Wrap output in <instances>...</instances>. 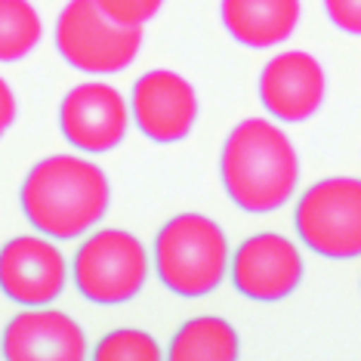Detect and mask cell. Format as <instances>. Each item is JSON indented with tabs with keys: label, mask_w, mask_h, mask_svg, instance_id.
Returning a JSON list of instances; mask_svg holds the SVG:
<instances>
[{
	"label": "cell",
	"mask_w": 361,
	"mask_h": 361,
	"mask_svg": "<svg viewBox=\"0 0 361 361\" xmlns=\"http://www.w3.org/2000/svg\"><path fill=\"white\" fill-rule=\"evenodd\" d=\"M111 188L102 167L78 154H53L37 161L22 183L19 201L25 219L56 241L87 235L109 210Z\"/></svg>",
	"instance_id": "6da1fadb"
},
{
	"label": "cell",
	"mask_w": 361,
	"mask_h": 361,
	"mask_svg": "<svg viewBox=\"0 0 361 361\" xmlns=\"http://www.w3.org/2000/svg\"><path fill=\"white\" fill-rule=\"evenodd\" d=\"M219 173L228 198L241 210L272 213L293 198L300 183L297 149L272 121L247 118L226 136Z\"/></svg>",
	"instance_id": "7a4b0ae2"
},
{
	"label": "cell",
	"mask_w": 361,
	"mask_h": 361,
	"mask_svg": "<svg viewBox=\"0 0 361 361\" xmlns=\"http://www.w3.org/2000/svg\"><path fill=\"white\" fill-rule=\"evenodd\" d=\"M228 241L204 213H179L154 235V269L176 297H207L228 272Z\"/></svg>",
	"instance_id": "3957f363"
},
{
	"label": "cell",
	"mask_w": 361,
	"mask_h": 361,
	"mask_svg": "<svg viewBox=\"0 0 361 361\" xmlns=\"http://www.w3.org/2000/svg\"><path fill=\"white\" fill-rule=\"evenodd\" d=\"M142 25L109 19L96 0H68L56 19V50L71 68L87 75H114L136 59Z\"/></svg>",
	"instance_id": "277c9868"
},
{
	"label": "cell",
	"mask_w": 361,
	"mask_h": 361,
	"mask_svg": "<svg viewBox=\"0 0 361 361\" xmlns=\"http://www.w3.org/2000/svg\"><path fill=\"white\" fill-rule=\"evenodd\" d=\"M71 275L80 297L96 306L133 300L149 281V253L136 235L124 228H99L75 253Z\"/></svg>",
	"instance_id": "5b68a950"
},
{
	"label": "cell",
	"mask_w": 361,
	"mask_h": 361,
	"mask_svg": "<svg viewBox=\"0 0 361 361\" xmlns=\"http://www.w3.org/2000/svg\"><path fill=\"white\" fill-rule=\"evenodd\" d=\"M300 241L327 259L361 257V179L331 176L309 185L293 210Z\"/></svg>",
	"instance_id": "8992f818"
},
{
	"label": "cell",
	"mask_w": 361,
	"mask_h": 361,
	"mask_svg": "<svg viewBox=\"0 0 361 361\" xmlns=\"http://www.w3.org/2000/svg\"><path fill=\"white\" fill-rule=\"evenodd\" d=\"M62 136L78 152L102 154L124 142L130 127V109L121 90L102 80H87L65 93L59 105Z\"/></svg>",
	"instance_id": "52a82bcc"
},
{
	"label": "cell",
	"mask_w": 361,
	"mask_h": 361,
	"mask_svg": "<svg viewBox=\"0 0 361 361\" xmlns=\"http://www.w3.org/2000/svg\"><path fill=\"white\" fill-rule=\"evenodd\" d=\"M68 284V262L50 238L19 235L0 247V290L19 306H50Z\"/></svg>",
	"instance_id": "ba28073f"
},
{
	"label": "cell",
	"mask_w": 361,
	"mask_h": 361,
	"mask_svg": "<svg viewBox=\"0 0 361 361\" xmlns=\"http://www.w3.org/2000/svg\"><path fill=\"white\" fill-rule=\"evenodd\" d=\"M238 293L257 302H278L290 297L302 281V257L290 238L259 232L247 238L228 259Z\"/></svg>",
	"instance_id": "9c48e42d"
},
{
	"label": "cell",
	"mask_w": 361,
	"mask_h": 361,
	"mask_svg": "<svg viewBox=\"0 0 361 361\" xmlns=\"http://www.w3.org/2000/svg\"><path fill=\"white\" fill-rule=\"evenodd\" d=\"M130 114H133L136 127L152 142L170 145L185 139L195 130L198 96H195V87L183 75L167 68H154V71H145L133 84Z\"/></svg>",
	"instance_id": "30bf717a"
},
{
	"label": "cell",
	"mask_w": 361,
	"mask_h": 361,
	"mask_svg": "<svg viewBox=\"0 0 361 361\" xmlns=\"http://www.w3.org/2000/svg\"><path fill=\"white\" fill-rule=\"evenodd\" d=\"M327 93L324 68L302 50L278 53L259 75V102L284 124H302L322 109Z\"/></svg>",
	"instance_id": "8fae6325"
},
{
	"label": "cell",
	"mask_w": 361,
	"mask_h": 361,
	"mask_svg": "<svg viewBox=\"0 0 361 361\" xmlns=\"http://www.w3.org/2000/svg\"><path fill=\"white\" fill-rule=\"evenodd\" d=\"M4 358L10 361H80L87 336L65 312L28 306L4 331Z\"/></svg>",
	"instance_id": "7c38bea8"
},
{
	"label": "cell",
	"mask_w": 361,
	"mask_h": 361,
	"mask_svg": "<svg viewBox=\"0 0 361 361\" xmlns=\"http://www.w3.org/2000/svg\"><path fill=\"white\" fill-rule=\"evenodd\" d=\"M219 19L238 44L266 50L293 35L300 22V0H223Z\"/></svg>",
	"instance_id": "4fadbf2b"
},
{
	"label": "cell",
	"mask_w": 361,
	"mask_h": 361,
	"mask_svg": "<svg viewBox=\"0 0 361 361\" xmlns=\"http://www.w3.org/2000/svg\"><path fill=\"white\" fill-rule=\"evenodd\" d=\"M238 352L235 327L216 315L192 318L170 340V361H235Z\"/></svg>",
	"instance_id": "5bb4252c"
},
{
	"label": "cell",
	"mask_w": 361,
	"mask_h": 361,
	"mask_svg": "<svg viewBox=\"0 0 361 361\" xmlns=\"http://www.w3.org/2000/svg\"><path fill=\"white\" fill-rule=\"evenodd\" d=\"M44 37L37 10L28 0H0V62H19Z\"/></svg>",
	"instance_id": "9a60e30c"
},
{
	"label": "cell",
	"mask_w": 361,
	"mask_h": 361,
	"mask_svg": "<svg viewBox=\"0 0 361 361\" xmlns=\"http://www.w3.org/2000/svg\"><path fill=\"white\" fill-rule=\"evenodd\" d=\"M93 355L96 361H161V346L152 334L136 331V327H121L96 343Z\"/></svg>",
	"instance_id": "2e32d148"
},
{
	"label": "cell",
	"mask_w": 361,
	"mask_h": 361,
	"mask_svg": "<svg viewBox=\"0 0 361 361\" xmlns=\"http://www.w3.org/2000/svg\"><path fill=\"white\" fill-rule=\"evenodd\" d=\"M109 19L121 22V25H145L154 19L164 0H96Z\"/></svg>",
	"instance_id": "e0dca14e"
},
{
	"label": "cell",
	"mask_w": 361,
	"mask_h": 361,
	"mask_svg": "<svg viewBox=\"0 0 361 361\" xmlns=\"http://www.w3.org/2000/svg\"><path fill=\"white\" fill-rule=\"evenodd\" d=\"M324 13L340 31L361 35V0H324Z\"/></svg>",
	"instance_id": "ac0fdd59"
},
{
	"label": "cell",
	"mask_w": 361,
	"mask_h": 361,
	"mask_svg": "<svg viewBox=\"0 0 361 361\" xmlns=\"http://www.w3.org/2000/svg\"><path fill=\"white\" fill-rule=\"evenodd\" d=\"M13 124H16V96H13L10 84L0 78V139H4V133Z\"/></svg>",
	"instance_id": "d6986e66"
}]
</instances>
